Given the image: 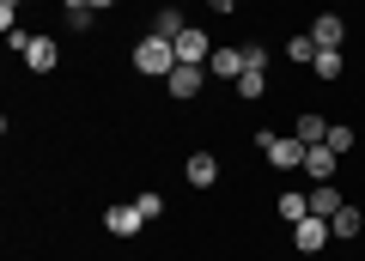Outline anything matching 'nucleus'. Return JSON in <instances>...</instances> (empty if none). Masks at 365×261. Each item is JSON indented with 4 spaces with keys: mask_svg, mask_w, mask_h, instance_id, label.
Segmentation results:
<instances>
[{
    "mask_svg": "<svg viewBox=\"0 0 365 261\" xmlns=\"http://www.w3.org/2000/svg\"><path fill=\"white\" fill-rule=\"evenodd\" d=\"M244 67H256V73H268V43H244Z\"/></svg>",
    "mask_w": 365,
    "mask_h": 261,
    "instance_id": "23",
    "label": "nucleus"
},
{
    "mask_svg": "<svg viewBox=\"0 0 365 261\" xmlns=\"http://www.w3.org/2000/svg\"><path fill=\"white\" fill-rule=\"evenodd\" d=\"M134 207H140V219H146V225L165 219V195H158V188H140V195H134Z\"/></svg>",
    "mask_w": 365,
    "mask_h": 261,
    "instance_id": "22",
    "label": "nucleus"
},
{
    "mask_svg": "<svg viewBox=\"0 0 365 261\" xmlns=\"http://www.w3.org/2000/svg\"><path fill=\"white\" fill-rule=\"evenodd\" d=\"M329 231H335V237H341V243H353V237H359V231H365V213H359V207H341V213H335V219H329Z\"/></svg>",
    "mask_w": 365,
    "mask_h": 261,
    "instance_id": "15",
    "label": "nucleus"
},
{
    "mask_svg": "<svg viewBox=\"0 0 365 261\" xmlns=\"http://www.w3.org/2000/svg\"><path fill=\"white\" fill-rule=\"evenodd\" d=\"M335 170H341V158L329 146H304V176L311 183H335Z\"/></svg>",
    "mask_w": 365,
    "mask_h": 261,
    "instance_id": "9",
    "label": "nucleus"
},
{
    "mask_svg": "<svg viewBox=\"0 0 365 261\" xmlns=\"http://www.w3.org/2000/svg\"><path fill=\"white\" fill-rule=\"evenodd\" d=\"M323 146H329V152H335V158H347V152H353V128H347V122H329Z\"/></svg>",
    "mask_w": 365,
    "mask_h": 261,
    "instance_id": "20",
    "label": "nucleus"
},
{
    "mask_svg": "<svg viewBox=\"0 0 365 261\" xmlns=\"http://www.w3.org/2000/svg\"><path fill=\"white\" fill-rule=\"evenodd\" d=\"M19 61H25L31 73H55V67H61V43L55 37H31V49L19 55Z\"/></svg>",
    "mask_w": 365,
    "mask_h": 261,
    "instance_id": "7",
    "label": "nucleus"
},
{
    "mask_svg": "<svg viewBox=\"0 0 365 261\" xmlns=\"http://www.w3.org/2000/svg\"><path fill=\"white\" fill-rule=\"evenodd\" d=\"M287 61H292V67H311V61H317V37H311V31H299V37L287 43Z\"/></svg>",
    "mask_w": 365,
    "mask_h": 261,
    "instance_id": "17",
    "label": "nucleus"
},
{
    "mask_svg": "<svg viewBox=\"0 0 365 261\" xmlns=\"http://www.w3.org/2000/svg\"><path fill=\"white\" fill-rule=\"evenodd\" d=\"M0 6H19V0H0Z\"/></svg>",
    "mask_w": 365,
    "mask_h": 261,
    "instance_id": "26",
    "label": "nucleus"
},
{
    "mask_svg": "<svg viewBox=\"0 0 365 261\" xmlns=\"http://www.w3.org/2000/svg\"><path fill=\"white\" fill-rule=\"evenodd\" d=\"M311 37H317V49H341V43H347V18H341V13H317L311 18Z\"/></svg>",
    "mask_w": 365,
    "mask_h": 261,
    "instance_id": "8",
    "label": "nucleus"
},
{
    "mask_svg": "<svg viewBox=\"0 0 365 261\" xmlns=\"http://www.w3.org/2000/svg\"><path fill=\"white\" fill-rule=\"evenodd\" d=\"M329 237H335V231H329V219H323V213H304V219L292 225V249H299V255H317V249H323Z\"/></svg>",
    "mask_w": 365,
    "mask_h": 261,
    "instance_id": "3",
    "label": "nucleus"
},
{
    "mask_svg": "<svg viewBox=\"0 0 365 261\" xmlns=\"http://www.w3.org/2000/svg\"><path fill=\"white\" fill-rule=\"evenodd\" d=\"M232 85H237V97H262V92H268V73H256V67H244V73H237Z\"/></svg>",
    "mask_w": 365,
    "mask_h": 261,
    "instance_id": "21",
    "label": "nucleus"
},
{
    "mask_svg": "<svg viewBox=\"0 0 365 261\" xmlns=\"http://www.w3.org/2000/svg\"><path fill=\"white\" fill-rule=\"evenodd\" d=\"M170 49H177V61H182V67H207V61H213V43H207V31H195V25L182 31V37L170 43Z\"/></svg>",
    "mask_w": 365,
    "mask_h": 261,
    "instance_id": "5",
    "label": "nucleus"
},
{
    "mask_svg": "<svg viewBox=\"0 0 365 261\" xmlns=\"http://www.w3.org/2000/svg\"><path fill=\"white\" fill-rule=\"evenodd\" d=\"M61 13H67V31H73V37H91V25H98V13H91L86 0H61Z\"/></svg>",
    "mask_w": 365,
    "mask_h": 261,
    "instance_id": "13",
    "label": "nucleus"
},
{
    "mask_svg": "<svg viewBox=\"0 0 365 261\" xmlns=\"http://www.w3.org/2000/svg\"><path fill=\"white\" fill-rule=\"evenodd\" d=\"M182 176H189L195 188H213V183H220V158H213V152H189V164H182Z\"/></svg>",
    "mask_w": 365,
    "mask_h": 261,
    "instance_id": "11",
    "label": "nucleus"
},
{
    "mask_svg": "<svg viewBox=\"0 0 365 261\" xmlns=\"http://www.w3.org/2000/svg\"><path fill=\"white\" fill-rule=\"evenodd\" d=\"M170 67H177V49H170L165 37H153V31H146V37L134 43V73H140V79H158V85H165Z\"/></svg>",
    "mask_w": 365,
    "mask_h": 261,
    "instance_id": "1",
    "label": "nucleus"
},
{
    "mask_svg": "<svg viewBox=\"0 0 365 261\" xmlns=\"http://www.w3.org/2000/svg\"><path fill=\"white\" fill-rule=\"evenodd\" d=\"M256 146H262V158H268L274 170H299L304 164V140L299 134H256Z\"/></svg>",
    "mask_w": 365,
    "mask_h": 261,
    "instance_id": "2",
    "label": "nucleus"
},
{
    "mask_svg": "<svg viewBox=\"0 0 365 261\" xmlns=\"http://www.w3.org/2000/svg\"><path fill=\"white\" fill-rule=\"evenodd\" d=\"M274 213H280V219H287V225H299L304 213H311V195H304V188H287V195L274 201Z\"/></svg>",
    "mask_w": 365,
    "mask_h": 261,
    "instance_id": "14",
    "label": "nucleus"
},
{
    "mask_svg": "<svg viewBox=\"0 0 365 261\" xmlns=\"http://www.w3.org/2000/svg\"><path fill=\"white\" fill-rule=\"evenodd\" d=\"M207 73L213 79H237V73H244V43H220L213 61H207Z\"/></svg>",
    "mask_w": 365,
    "mask_h": 261,
    "instance_id": "10",
    "label": "nucleus"
},
{
    "mask_svg": "<svg viewBox=\"0 0 365 261\" xmlns=\"http://www.w3.org/2000/svg\"><path fill=\"white\" fill-rule=\"evenodd\" d=\"M182 31H189V25H182V13H177V6H158V13H153V37H165V43H177Z\"/></svg>",
    "mask_w": 365,
    "mask_h": 261,
    "instance_id": "16",
    "label": "nucleus"
},
{
    "mask_svg": "<svg viewBox=\"0 0 365 261\" xmlns=\"http://www.w3.org/2000/svg\"><path fill=\"white\" fill-rule=\"evenodd\" d=\"M341 207H347V201H341V188H335V183H311V213H323V219H335Z\"/></svg>",
    "mask_w": 365,
    "mask_h": 261,
    "instance_id": "12",
    "label": "nucleus"
},
{
    "mask_svg": "<svg viewBox=\"0 0 365 261\" xmlns=\"http://www.w3.org/2000/svg\"><path fill=\"white\" fill-rule=\"evenodd\" d=\"M201 85H207V67H182V61L170 67V79H165V92L177 97V104H189V97H195Z\"/></svg>",
    "mask_w": 365,
    "mask_h": 261,
    "instance_id": "6",
    "label": "nucleus"
},
{
    "mask_svg": "<svg viewBox=\"0 0 365 261\" xmlns=\"http://www.w3.org/2000/svg\"><path fill=\"white\" fill-rule=\"evenodd\" d=\"M311 73H317V79H341V73H347V61H341V49H317Z\"/></svg>",
    "mask_w": 365,
    "mask_h": 261,
    "instance_id": "19",
    "label": "nucleus"
},
{
    "mask_svg": "<svg viewBox=\"0 0 365 261\" xmlns=\"http://www.w3.org/2000/svg\"><path fill=\"white\" fill-rule=\"evenodd\" d=\"M292 134H299L304 146H323V134H329V122L317 116V110H304V116H299V128H292Z\"/></svg>",
    "mask_w": 365,
    "mask_h": 261,
    "instance_id": "18",
    "label": "nucleus"
},
{
    "mask_svg": "<svg viewBox=\"0 0 365 261\" xmlns=\"http://www.w3.org/2000/svg\"><path fill=\"white\" fill-rule=\"evenodd\" d=\"M86 6H91V13H110V6H116V0H86Z\"/></svg>",
    "mask_w": 365,
    "mask_h": 261,
    "instance_id": "24",
    "label": "nucleus"
},
{
    "mask_svg": "<svg viewBox=\"0 0 365 261\" xmlns=\"http://www.w3.org/2000/svg\"><path fill=\"white\" fill-rule=\"evenodd\" d=\"M104 231H110V237H140L146 219H140L134 201H110V207H104Z\"/></svg>",
    "mask_w": 365,
    "mask_h": 261,
    "instance_id": "4",
    "label": "nucleus"
},
{
    "mask_svg": "<svg viewBox=\"0 0 365 261\" xmlns=\"http://www.w3.org/2000/svg\"><path fill=\"white\" fill-rule=\"evenodd\" d=\"M207 6H213V13H232V6H237V0H207Z\"/></svg>",
    "mask_w": 365,
    "mask_h": 261,
    "instance_id": "25",
    "label": "nucleus"
}]
</instances>
